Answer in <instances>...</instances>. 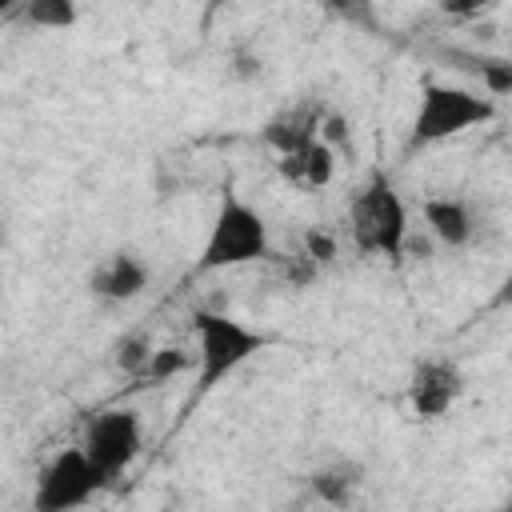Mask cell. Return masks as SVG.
I'll return each mask as SVG.
<instances>
[{
  "instance_id": "24",
  "label": "cell",
  "mask_w": 512,
  "mask_h": 512,
  "mask_svg": "<svg viewBox=\"0 0 512 512\" xmlns=\"http://www.w3.org/2000/svg\"><path fill=\"white\" fill-rule=\"evenodd\" d=\"M20 4H24V0H0V12H4L8 20H16V12H20Z\"/></svg>"
},
{
  "instance_id": "10",
  "label": "cell",
  "mask_w": 512,
  "mask_h": 512,
  "mask_svg": "<svg viewBox=\"0 0 512 512\" xmlns=\"http://www.w3.org/2000/svg\"><path fill=\"white\" fill-rule=\"evenodd\" d=\"M424 224L444 248H464L476 232L472 208L460 196H428L424 200Z\"/></svg>"
},
{
  "instance_id": "19",
  "label": "cell",
  "mask_w": 512,
  "mask_h": 512,
  "mask_svg": "<svg viewBox=\"0 0 512 512\" xmlns=\"http://www.w3.org/2000/svg\"><path fill=\"white\" fill-rule=\"evenodd\" d=\"M496 0H440V12L444 16H456V20H472L480 16L484 8H492Z\"/></svg>"
},
{
  "instance_id": "3",
  "label": "cell",
  "mask_w": 512,
  "mask_h": 512,
  "mask_svg": "<svg viewBox=\"0 0 512 512\" xmlns=\"http://www.w3.org/2000/svg\"><path fill=\"white\" fill-rule=\"evenodd\" d=\"M496 112H500L496 96H480L468 88L424 80L420 104L412 116V132H408V148H428V144H440V140L460 136L468 128H480V124L496 120Z\"/></svg>"
},
{
  "instance_id": "11",
  "label": "cell",
  "mask_w": 512,
  "mask_h": 512,
  "mask_svg": "<svg viewBox=\"0 0 512 512\" xmlns=\"http://www.w3.org/2000/svg\"><path fill=\"white\" fill-rule=\"evenodd\" d=\"M308 488H312V496H316L320 504L344 508V504H352V496H356V488H360V464H332V468H320V472L308 476Z\"/></svg>"
},
{
  "instance_id": "6",
  "label": "cell",
  "mask_w": 512,
  "mask_h": 512,
  "mask_svg": "<svg viewBox=\"0 0 512 512\" xmlns=\"http://www.w3.org/2000/svg\"><path fill=\"white\" fill-rule=\"evenodd\" d=\"M140 444H144V428H140V416L132 408L96 412L84 428V452L92 456V464L108 480H116L140 456Z\"/></svg>"
},
{
  "instance_id": "23",
  "label": "cell",
  "mask_w": 512,
  "mask_h": 512,
  "mask_svg": "<svg viewBox=\"0 0 512 512\" xmlns=\"http://www.w3.org/2000/svg\"><path fill=\"white\" fill-rule=\"evenodd\" d=\"M488 308L496 312V308H512V272L496 284V292H492V300H488Z\"/></svg>"
},
{
  "instance_id": "22",
  "label": "cell",
  "mask_w": 512,
  "mask_h": 512,
  "mask_svg": "<svg viewBox=\"0 0 512 512\" xmlns=\"http://www.w3.org/2000/svg\"><path fill=\"white\" fill-rule=\"evenodd\" d=\"M340 16H348L352 24H372V8H368V0H328Z\"/></svg>"
},
{
  "instance_id": "14",
  "label": "cell",
  "mask_w": 512,
  "mask_h": 512,
  "mask_svg": "<svg viewBox=\"0 0 512 512\" xmlns=\"http://www.w3.org/2000/svg\"><path fill=\"white\" fill-rule=\"evenodd\" d=\"M336 176V148L324 140H312L304 148V188H324Z\"/></svg>"
},
{
  "instance_id": "1",
  "label": "cell",
  "mask_w": 512,
  "mask_h": 512,
  "mask_svg": "<svg viewBox=\"0 0 512 512\" xmlns=\"http://www.w3.org/2000/svg\"><path fill=\"white\" fill-rule=\"evenodd\" d=\"M268 256V224L264 216L232 188H224L216 216L208 224L196 272H224V268H240V264H256Z\"/></svg>"
},
{
  "instance_id": "21",
  "label": "cell",
  "mask_w": 512,
  "mask_h": 512,
  "mask_svg": "<svg viewBox=\"0 0 512 512\" xmlns=\"http://www.w3.org/2000/svg\"><path fill=\"white\" fill-rule=\"evenodd\" d=\"M276 172L288 180V184H296V188H304V152H292V156H280L276 160Z\"/></svg>"
},
{
  "instance_id": "12",
  "label": "cell",
  "mask_w": 512,
  "mask_h": 512,
  "mask_svg": "<svg viewBox=\"0 0 512 512\" xmlns=\"http://www.w3.org/2000/svg\"><path fill=\"white\" fill-rule=\"evenodd\" d=\"M448 60H456L460 68H468L472 76H480L488 96H512V60H496V56H476V52H448Z\"/></svg>"
},
{
  "instance_id": "8",
  "label": "cell",
  "mask_w": 512,
  "mask_h": 512,
  "mask_svg": "<svg viewBox=\"0 0 512 512\" xmlns=\"http://www.w3.org/2000/svg\"><path fill=\"white\" fill-rule=\"evenodd\" d=\"M328 108L320 104H300V108H288L280 116H272L264 128H260V140L276 152V156H292V152H304L312 140H320V120H324Z\"/></svg>"
},
{
  "instance_id": "13",
  "label": "cell",
  "mask_w": 512,
  "mask_h": 512,
  "mask_svg": "<svg viewBox=\"0 0 512 512\" xmlns=\"http://www.w3.org/2000/svg\"><path fill=\"white\" fill-rule=\"evenodd\" d=\"M16 20H24V24H32V28L68 32V28H76L80 8H76V0H24L20 12H16Z\"/></svg>"
},
{
  "instance_id": "5",
  "label": "cell",
  "mask_w": 512,
  "mask_h": 512,
  "mask_svg": "<svg viewBox=\"0 0 512 512\" xmlns=\"http://www.w3.org/2000/svg\"><path fill=\"white\" fill-rule=\"evenodd\" d=\"M108 484V476L92 464V456L80 448H64L56 452L40 476H36V492H32V512H68L88 504L100 488Z\"/></svg>"
},
{
  "instance_id": "16",
  "label": "cell",
  "mask_w": 512,
  "mask_h": 512,
  "mask_svg": "<svg viewBox=\"0 0 512 512\" xmlns=\"http://www.w3.org/2000/svg\"><path fill=\"white\" fill-rule=\"evenodd\" d=\"M192 368V352H184V348H156L152 352V360H148V368L140 372V380L144 384H164V380H172V376H180V372H188Z\"/></svg>"
},
{
  "instance_id": "7",
  "label": "cell",
  "mask_w": 512,
  "mask_h": 512,
  "mask_svg": "<svg viewBox=\"0 0 512 512\" xmlns=\"http://www.w3.org/2000/svg\"><path fill=\"white\" fill-rule=\"evenodd\" d=\"M464 396V372L452 360H420L408 384V404L416 420H440Z\"/></svg>"
},
{
  "instance_id": "17",
  "label": "cell",
  "mask_w": 512,
  "mask_h": 512,
  "mask_svg": "<svg viewBox=\"0 0 512 512\" xmlns=\"http://www.w3.org/2000/svg\"><path fill=\"white\" fill-rule=\"evenodd\" d=\"M336 252H340V244H336V236H332L328 228H308V232H304V256H308L312 264H332Z\"/></svg>"
},
{
  "instance_id": "20",
  "label": "cell",
  "mask_w": 512,
  "mask_h": 512,
  "mask_svg": "<svg viewBox=\"0 0 512 512\" xmlns=\"http://www.w3.org/2000/svg\"><path fill=\"white\" fill-rule=\"evenodd\" d=\"M260 72H264V64H260L256 52H236V56H232V76H236V80H256Z\"/></svg>"
},
{
  "instance_id": "2",
  "label": "cell",
  "mask_w": 512,
  "mask_h": 512,
  "mask_svg": "<svg viewBox=\"0 0 512 512\" xmlns=\"http://www.w3.org/2000/svg\"><path fill=\"white\" fill-rule=\"evenodd\" d=\"M192 328L200 340V348H196V396L212 392L224 376H232L240 364H248L256 352H264L272 344V336L240 324L228 312H212V308L192 312Z\"/></svg>"
},
{
  "instance_id": "4",
  "label": "cell",
  "mask_w": 512,
  "mask_h": 512,
  "mask_svg": "<svg viewBox=\"0 0 512 512\" xmlns=\"http://www.w3.org/2000/svg\"><path fill=\"white\" fill-rule=\"evenodd\" d=\"M352 244L364 256H384V260H404L408 248V212L392 180L376 168L364 184V192L352 204Z\"/></svg>"
},
{
  "instance_id": "18",
  "label": "cell",
  "mask_w": 512,
  "mask_h": 512,
  "mask_svg": "<svg viewBox=\"0 0 512 512\" xmlns=\"http://www.w3.org/2000/svg\"><path fill=\"white\" fill-rule=\"evenodd\" d=\"M320 140L324 144H332V148H344L348 140H352V128H348V116L344 112H324V120H320Z\"/></svg>"
},
{
  "instance_id": "15",
  "label": "cell",
  "mask_w": 512,
  "mask_h": 512,
  "mask_svg": "<svg viewBox=\"0 0 512 512\" xmlns=\"http://www.w3.org/2000/svg\"><path fill=\"white\" fill-rule=\"evenodd\" d=\"M152 340L144 336V332H132V336H124L120 344H116V352H112V360H116V368L124 372V376H132V380H140V372L148 368V360H152Z\"/></svg>"
},
{
  "instance_id": "9",
  "label": "cell",
  "mask_w": 512,
  "mask_h": 512,
  "mask_svg": "<svg viewBox=\"0 0 512 512\" xmlns=\"http://www.w3.org/2000/svg\"><path fill=\"white\" fill-rule=\"evenodd\" d=\"M92 292L100 300H112V304H124V300H136L144 288H148V264L136 256V252H112L92 276H88Z\"/></svg>"
}]
</instances>
